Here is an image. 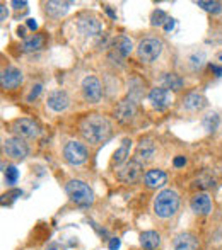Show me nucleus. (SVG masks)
<instances>
[{
    "mask_svg": "<svg viewBox=\"0 0 222 250\" xmlns=\"http://www.w3.org/2000/svg\"><path fill=\"white\" fill-rule=\"evenodd\" d=\"M70 5H72V2H56V0H51V2L45 3V12L50 17H53V19H58V17L65 16L69 12Z\"/></svg>",
    "mask_w": 222,
    "mask_h": 250,
    "instance_id": "nucleus-21",
    "label": "nucleus"
},
{
    "mask_svg": "<svg viewBox=\"0 0 222 250\" xmlns=\"http://www.w3.org/2000/svg\"><path fill=\"white\" fill-rule=\"evenodd\" d=\"M104 10H106V12H108V14H110V16L113 17V19H116V14H115V12H113V10L110 9V5H106V7H104Z\"/></svg>",
    "mask_w": 222,
    "mask_h": 250,
    "instance_id": "nucleus-42",
    "label": "nucleus"
},
{
    "mask_svg": "<svg viewBox=\"0 0 222 250\" xmlns=\"http://www.w3.org/2000/svg\"><path fill=\"white\" fill-rule=\"evenodd\" d=\"M45 43H47V38H45V34H34V36L24 40L23 50L26 51V53L40 51V50H43Z\"/></svg>",
    "mask_w": 222,
    "mask_h": 250,
    "instance_id": "nucleus-24",
    "label": "nucleus"
},
{
    "mask_svg": "<svg viewBox=\"0 0 222 250\" xmlns=\"http://www.w3.org/2000/svg\"><path fill=\"white\" fill-rule=\"evenodd\" d=\"M166 182H168L166 172L159 170V168H152V170H149L146 175H144V184H146V188H149V189L163 188Z\"/></svg>",
    "mask_w": 222,
    "mask_h": 250,
    "instance_id": "nucleus-18",
    "label": "nucleus"
},
{
    "mask_svg": "<svg viewBox=\"0 0 222 250\" xmlns=\"http://www.w3.org/2000/svg\"><path fill=\"white\" fill-rule=\"evenodd\" d=\"M3 153L14 160H24L29 155V146L26 145L23 138L12 136V138H7L3 142Z\"/></svg>",
    "mask_w": 222,
    "mask_h": 250,
    "instance_id": "nucleus-6",
    "label": "nucleus"
},
{
    "mask_svg": "<svg viewBox=\"0 0 222 250\" xmlns=\"http://www.w3.org/2000/svg\"><path fill=\"white\" fill-rule=\"evenodd\" d=\"M26 31H27V27H26V26H19V27H17V34H19L21 38H24V40H27Z\"/></svg>",
    "mask_w": 222,
    "mask_h": 250,
    "instance_id": "nucleus-37",
    "label": "nucleus"
},
{
    "mask_svg": "<svg viewBox=\"0 0 222 250\" xmlns=\"http://www.w3.org/2000/svg\"><path fill=\"white\" fill-rule=\"evenodd\" d=\"M161 82H163L164 89L168 90H179L183 87V79L179 75H176V73H164Z\"/></svg>",
    "mask_w": 222,
    "mask_h": 250,
    "instance_id": "nucleus-25",
    "label": "nucleus"
},
{
    "mask_svg": "<svg viewBox=\"0 0 222 250\" xmlns=\"http://www.w3.org/2000/svg\"><path fill=\"white\" fill-rule=\"evenodd\" d=\"M168 14L164 12V10H161V9H156L152 12V16H150V24L152 26H163L164 27V24L168 22Z\"/></svg>",
    "mask_w": 222,
    "mask_h": 250,
    "instance_id": "nucleus-29",
    "label": "nucleus"
},
{
    "mask_svg": "<svg viewBox=\"0 0 222 250\" xmlns=\"http://www.w3.org/2000/svg\"><path fill=\"white\" fill-rule=\"evenodd\" d=\"M0 10H2V14H0V19L5 21L7 19V7H5V3H2V5H0Z\"/></svg>",
    "mask_w": 222,
    "mask_h": 250,
    "instance_id": "nucleus-41",
    "label": "nucleus"
},
{
    "mask_svg": "<svg viewBox=\"0 0 222 250\" xmlns=\"http://www.w3.org/2000/svg\"><path fill=\"white\" fill-rule=\"evenodd\" d=\"M202 125L209 133H216V129L219 128V125H221L219 114H217V112H209V114H205V116H203Z\"/></svg>",
    "mask_w": 222,
    "mask_h": 250,
    "instance_id": "nucleus-26",
    "label": "nucleus"
},
{
    "mask_svg": "<svg viewBox=\"0 0 222 250\" xmlns=\"http://www.w3.org/2000/svg\"><path fill=\"white\" fill-rule=\"evenodd\" d=\"M203 53H200V55H193L192 58H190V63H192V66H193V70H198L200 66L203 65Z\"/></svg>",
    "mask_w": 222,
    "mask_h": 250,
    "instance_id": "nucleus-32",
    "label": "nucleus"
},
{
    "mask_svg": "<svg viewBox=\"0 0 222 250\" xmlns=\"http://www.w3.org/2000/svg\"><path fill=\"white\" fill-rule=\"evenodd\" d=\"M154 153H156V145L150 138H144L140 140L139 146L135 150V160L140 162V164H146V162H150L154 158Z\"/></svg>",
    "mask_w": 222,
    "mask_h": 250,
    "instance_id": "nucleus-15",
    "label": "nucleus"
},
{
    "mask_svg": "<svg viewBox=\"0 0 222 250\" xmlns=\"http://www.w3.org/2000/svg\"><path fill=\"white\" fill-rule=\"evenodd\" d=\"M24 75L19 68L16 66H9V68L2 70V75H0V83H2V89L5 90H16L23 85Z\"/></svg>",
    "mask_w": 222,
    "mask_h": 250,
    "instance_id": "nucleus-10",
    "label": "nucleus"
},
{
    "mask_svg": "<svg viewBox=\"0 0 222 250\" xmlns=\"http://www.w3.org/2000/svg\"><path fill=\"white\" fill-rule=\"evenodd\" d=\"M82 96L89 104H98L103 97L101 82L94 75H89L82 80Z\"/></svg>",
    "mask_w": 222,
    "mask_h": 250,
    "instance_id": "nucleus-9",
    "label": "nucleus"
},
{
    "mask_svg": "<svg viewBox=\"0 0 222 250\" xmlns=\"http://www.w3.org/2000/svg\"><path fill=\"white\" fill-rule=\"evenodd\" d=\"M190 206H192L193 213L205 216V214H209L212 211V201H210L209 194H205V192H197L192 198V201H190Z\"/></svg>",
    "mask_w": 222,
    "mask_h": 250,
    "instance_id": "nucleus-14",
    "label": "nucleus"
},
{
    "mask_svg": "<svg viewBox=\"0 0 222 250\" xmlns=\"http://www.w3.org/2000/svg\"><path fill=\"white\" fill-rule=\"evenodd\" d=\"M140 245L146 250H156L161 245V235L157 231H144L140 233Z\"/></svg>",
    "mask_w": 222,
    "mask_h": 250,
    "instance_id": "nucleus-23",
    "label": "nucleus"
},
{
    "mask_svg": "<svg viewBox=\"0 0 222 250\" xmlns=\"http://www.w3.org/2000/svg\"><path fill=\"white\" fill-rule=\"evenodd\" d=\"M12 5H14V9H24V7H26L27 3L26 2H19V0H14Z\"/></svg>",
    "mask_w": 222,
    "mask_h": 250,
    "instance_id": "nucleus-40",
    "label": "nucleus"
},
{
    "mask_svg": "<svg viewBox=\"0 0 222 250\" xmlns=\"http://www.w3.org/2000/svg\"><path fill=\"white\" fill-rule=\"evenodd\" d=\"M116 177H118V181L125 182V184H135L142 177V164L137 160H128L122 167H118Z\"/></svg>",
    "mask_w": 222,
    "mask_h": 250,
    "instance_id": "nucleus-5",
    "label": "nucleus"
},
{
    "mask_svg": "<svg viewBox=\"0 0 222 250\" xmlns=\"http://www.w3.org/2000/svg\"><path fill=\"white\" fill-rule=\"evenodd\" d=\"M132 50H133L132 40H128L126 36H118L115 41H113L111 56H116V58H126V56L132 53Z\"/></svg>",
    "mask_w": 222,
    "mask_h": 250,
    "instance_id": "nucleus-19",
    "label": "nucleus"
},
{
    "mask_svg": "<svg viewBox=\"0 0 222 250\" xmlns=\"http://www.w3.org/2000/svg\"><path fill=\"white\" fill-rule=\"evenodd\" d=\"M174 26H176V21L174 19H168V22L164 24V31H166V33H169V31L174 29Z\"/></svg>",
    "mask_w": 222,
    "mask_h": 250,
    "instance_id": "nucleus-34",
    "label": "nucleus"
},
{
    "mask_svg": "<svg viewBox=\"0 0 222 250\" xmlns=\"http://www.w3.org/2000/svg\"><path fill=\"white\" fill-rule=\"evenodd\" d=\"M10 131L16 133L19 138H36L40 135V126L33 121V119L21 118L10 125Z\"/></svg>",
    "mask_w": 222,
    "mask_h": 250,
    "instance_id": "nucleus-8",
    "label": "nucleus"
},
{
    "mask_svg": "<svg viewBox=\"0 0 222 250\" xmlns=\"http://www.w3.org/2000/svg\"><path fill=\"white\" fill-rule=\"evenodd\" d=\"M149 101L154 109L163 111V109H166L173 102V94L171 90L164 89V87H156V89H152L149 92Z\"/></svg>",
    "mask_w": 222,
    "mask_h": 250,
    "instance_id": "nucleus-13",
    "label": "nucleus"
},
{
    "mask_svg": "<svg viewBox=\"0 0 222 250\" xmlns=\"http://www.w3.org/2000/svg\"><path fill=\"white\" fill-rule=\"evenodd\" d=\"M45 250H65V247H62L60 244H50L45 247Z\"/></svg>",
    "mask_w": 222,
    "mask_h": 250,
    "instance_id": "nucleus-39",
    "label": "nucleus"
},
{
    "mask_svg": "<svg viewBox=\"0 0 222 250\" xmlns=\"http://www.w3.org/2000/svg\"><path fill=\"white\" fill-rule=\"evenodd\" d=\"M186 164V158L185 157H176L174 158V167H183Z\"/></svg>",
    "mask_w": 222,
    "mask_h": 250,
    "instance_id": "nucleus-38",
    "label": "nucleus"
},
{
    "mask_svg": "<svg viewBox=\"0 0 222 250\" xmlns=\"http://www.w3.org/2000/svg\"><path fill=\"white\" fill-rule=\"evenodd\" d=\"M65 192L70 198L72 203H75L77 206L87 208L94 203V192L86 182L77 181V179H72V181L67 182L65 186Z\"/></svg>",
    "mask_w": 222,
    "mask_h": 250,
    "instance_id": "nucleus-3",
    "label": "nucleus"
},
{
    "mask_svg": "<svg viewBox=\"0 0 222 250\" xmlns=\"http://www.w3.org/2000/svg\"><path fill=\"white\" fill-rule=\"evenodd\" d=\"M80 135L91 145H101L106 143L113 135L111 123L101 114H89L80 121L79 125Z\"/></svg>",
    "mask_w": 222,
    "mask_h": 250,
    "instance_id": "nucleus-1",
    "label": "nucleus"
},
{
    "mask_svg": "<svg viewBox=\"0 0 222 250\" xmlns=\"http://www.w3.org/2000/svg\"><path fill=\"white\" fill-rule=\"evenodd\" d=\"M179 209V194L173 189H164L154 199V211L159 218H171Z\"/></svg>",
    "mask_w": 222,
    "mask_h": 250,
    "instance_id": "nucleus-2",
    "label": "nucleus"
},
{
    "mask_svg": "<svg viewBox=\"0 0 222 250\" xmlns=\"http://www.w3.org/2000/svg\"><path fill=\"white\" fill-rule=\"evenodd\" d=\"M26 27H27V29H31V31H36L38 29V22L34 19H27Z\"/></svg>",
    "mask_w": 222,
    "mask_h": 250,
    "instance_id": "nucleus-36",
    "label": "nucleus"
},
{
    "mask_svg": "<svg viewBox=\"0 0 222 250\" xmlns=\"http://www.w3.org/2000/svg\"><path fill=\"white\" fill-rule=\"evenodd\" d=\"M3 175H5V182L9 186H14L19 179V170L14 165H9L7 168H3Z\"/></svg>",
    "mask_w": 222,
    "mask_h": 250,
    "instance_id": "nucleus-30",
    "label": "nucleus"
},
{
    "mask_svg": "<svg viewBox=\"0 0 222 250\" xmlns=\"http://www.w3.org/2000/svg\"><path fill=\"white\" fill-rule=\"evenodd\" d=\"M137 114V102L128 97V99H123L118 105L115 107V118L118 119L123 125H128L130 121H133Z\"/></svg>",
    "mask_w": 222,
    "mask_h": 250,
    "instance_id": "nucleus-12",
    "label": "nucleus"
},
{
    "mask_svg": "<svg viewBox=\"0 0 222 250\" xmlns=\"http://www.w3.org/2000/svg\"><path fill=\"white\" fill-rule=\"evenodd\" d=\"M161 51H163V43L157 38H146L139 43L137 48V56L140 62L144 63H152L159 58Z\"/></svg>",
    "mask_w": 222,
    "mask_h": 250,
    "instance_id": "nucleus-4",
    "label": "nucleus"
},
{
    "mask_svg": "<svg viewBox=\"0 0 222 250\" xmlns=\"http://www.w3.org/2000/svg\"><path fill=\"white\" fill-rule=\"evenodd\" d=\"M87 148L86 145L79 142H69L63 148V158L69 162L70 165H82L87 160Z\"/></svg>",
    "mask_w": 222,
    "mask_h": 250,
    "instance_id": "nucleus-7",
    "label": "nucleus"
},
{
    "mask_svg": "<svg viewBox=\"0 0 222 250\" xmlns=\"http://www.w3.org/2000/svg\"><path fill=\"white\" fill-rule=\"evenodd\" d=\"M108 247H110V250H118L120 249V238H111Z\"/></svg>",
    "mask_w": 222,
    "mask_h": 250,
    "instance_id": "nucleus-35",
    "label": "nucleus"
},
{
    "mask_svg": "<svg viewBox=\"0 0 222 250\" xmlns=\"http://www.w3.org/2000/svg\"><path fill=\"white\" fill-rule=\"evenodd\" d=\"M70 105V97L65 90H53V92L48 96V107L55 112L65 111Z\"/></svg>",
    "mask_w": 222,
    "mask_h": 250,
    "instance_id": "nucleus-17",
    "label": "nucleus"
},
{
    "mask_svg": "<svg viewBox=\"0 0 222 250\" xmlns=\"http://www.w3.org/2000/svg\"><path fill=\"white\" fill-rule=\"evenodd\" d=\"M197 5L202 7L203 10H207V12H210V14H219L221 10H222V3L221 2H216V0H212V2L198 0V2H197Z\"/></svg>",
    "mask_w": 222,
    "mask_h": 250,
    "instance_id": "nucleus-28",
    "label": "nucleus"
},
{
    "mask_svg": "<svg viewBox=\"0 0 222 250\" xmlns=\"http://www.w3.org/2000/svg\"><path fill=\"white\" fill-rule=\"evenodd\" d=\"M77 29L84 36H98L103 29L99 19L96 16H91V14H82V16L77 19Z\"/></svg>",
    "mask_w": 222,
    "mask_h": 250,
    "instance_id": "nucleus-11",
    "label": "nucleus"
},
{
    "mask_svg": "<svg viewBox=\"0 0 222 250\" xmlns=\"http://www.w3.org/2000/svg\"><path fill=\"white\" fill-rule=\"evenodd\" d=\"M193 189H198V191H203V189H209V188H214V179L210 177L209 174H202L193 181L192 184Z\"/></svg>",
    "mask_w": 222,
    "mask_h": 250,
    "instance_id": "nucleus-27",
    "label": "nucleus"
},
{
    "mask_svg": "<svg viewBox=\"0 0 222 250\" xmlns=\"http://www.w3.org/2000/svg\"><path fill=\"white\" fill-rule=\"evenodd\" d=\"M173 249L174 250H200V240L193 233H179L173 242Z\"/></svg>",
    "mask_w": 222,
    "mask_h": 250,
    "instance_id": "nucleus-16",
    "label": "nucleus"
},
{
    "mask_svg": "<svg viewBox=\"0 0 222 250\" xmlns=\"http://www.w3.org/2000/svg\"><path fill=\"white\" fill-rule=\"evenodd\" d=\"M41 89H43V87H41V83H36V85H34L33 89H31L29 96H27V102H33L34 99H36V97L41 94Z\"/></svg>",
    "mask_w": 222,
    "mask_h": 250,
    "instance_id": "nucleus-33",
    "label": "nucleus"
},
{
    "mask_svg": "<svg viewBox=\"0 0 222 250\" xmlns=\"http://www.w3.org/2000/svg\"><path fill=\"white\" fill-rule=\"evenodd\" d=\"M207 105V99L203 94L200 92H190L188 96L183 99V107L188 111H200Z\"/></svg>",
    "mask_w": 222,
    "mask_h": 250,
    "instance_id": "nucleus-20",
    "label": "nucleus"
},
{
    "mask_svg": "<svg viewBox=\"0 0 222 250\" xmlns=\"http://www.w3.org/2000/svg\"><path fill=\"white\" fill-rule=\"evenodd\" d=\"M210 70H212V73L216 77H222V53H219L217 55V58H216V62L214 63H210Z\"/></svg>",
    "mask_w": 222,
    "mask_h": 250,
    "instance_id": "nucleus-31",
    "label": "nucleus"
},
{
    "mask_svg": "<svg viewBox=\"0 0 222 250\" xmlns=\"http://www.w3.org/2000/svg\"><path fill=\"white\" fill-rule=\"evenodd\" d=\"M130 145H132V142H130L128 138H125L122 142V146H120L118 150L115 151V155H113V160L111 164L116 165V167H122L123 164H126L128 162V157H130Z\"/></svg>",
    "mask_w": 222,
    "mask_h": 250,
    "instance_id": "nucleus-22",
    "label": "nucleus"
}]
</instances>
